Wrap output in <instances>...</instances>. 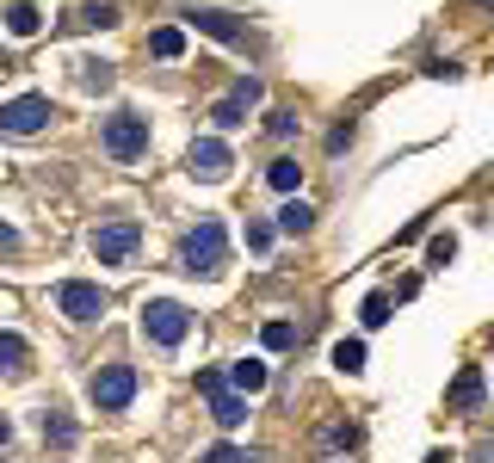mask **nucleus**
<instances>
[{
    "label": "nucleus",
    "instance_id": "32",
    "mask_svg": "<svg viewBox=\"0 0 494 463\" xmlns=\"http://www.w3.org/2000/svg\"><path fill=\"white\" fill-rule=\"evenodd\" d=\"M426 463H458V458H451V451H432V458H426Z\"/></svg>",
    "mask_w": 494,
    "mask_h": 463
},
{
    "label": "nucleus",
    "instance_id": "11",
    "mask_svg": "<svg viewBox=\"0 0 494 463\" xmlns=\"http://www.w3.org/2000/svg\"><path fill=\"white\" fill-rule=\"evenodd\" d=\"M185 19H192L198 32H211L216 43H242L247 37V25L235 19V13H223V6H185Z\"/></svg>",
    "mask_w": 494,
    "mask_h": 463
},
{
    "label": "nucleus",
    "instance_id": "12",
    "mask_svg": "<svg viewBox=\"0 0 494 463\" xmlns=\"http://www.w3.org/2000/svg\"><path fill=\"white\" fill-rule=\"evenodd\" d=\"M62 25H69V32H106V25H118V6H111V0H81V6H69Z\"/></svg>",
    "mask_w": 494,
    "mask_h": 463
},
{
    "label": "nucleus",
    "instance_id": "3",
    "mask_svg": "<svg viewBox=\"0 0 494 463\" xmlns=\"http://www.w3.org/2000/svg\"><path fill=\"white\" fill-rule=\"evenodd\" d=\"M87 395H93L100 414H118V408L137 402V371H130V364H100L93 383H87Z\"/></svg>",
    "mask_w": 494,
    "mask_h": 463
},
{
    "label": "nucleus",
    "instance_id": "1",
    "mask_svg": "<svg viewBox=\"0 0 494 463\" xmlns=\"http://www.w3.org/2000/svg\"><path fill=\"white\" fill-rule=\"evenodd\" d=\"M223 253H229V235H223L216 216H204L198 229L179 235V266L185 272H223Z\"/></svg>",
    "mask_w": 494,
    "mask_h": 463
},
{
    "label": "nucleus",
    "instance_id": "4",
    "mask_svg": "<svg viewBox=\"0 0 494 463\" xmlns=\"http://www.w3.org/2000/svg\"><path fill=\"white\" fill-rule=\"evenodd\" d=\"M50 118H56V106L43 93H19L0 106V137H37V130H50Z\"/></svg>",
    "mask_w": 494,
    "mask_h": 463
},
{
    "label": "nucleus",
    "instance_id": "30",
    "mask_svg": "<svg viewBox=\"0 0 494 463\" xmlns=\"http://www.w3.org/2000/svg\"><path fill=\"white\" fill-rule=\"evenodd\" d=\"M470 463H494V439H482V445L470 451Z\"/></svg>",
    "mask_w": 494,
    "mask_h": 463
},
{
    "label": "nucleus",
    "instance_id": "23",
    "mask_svg": "<svg viewBox=\"0 0 494 463\" xmlns=\"http://www.w3.org/2000/svg\"><path fill=\"white\" fill-rule=\"evenodd\" d=\"M358 316H365V327H384V321H389V297H384V290H371Z\"/></svg>",
    "mask_w": 494,
    "mask_h": 463
},
{
    "label": "nucleus",
    "instance_id": "25",
    "mask_svg": "<svg viewBox=\"0 0 494 463\" xmlns=\"http://www.w3.org/2000/svg\"><path fill=\"white\" fill-rule=\"evenodd\" d=\"M260 340H266L272 353H284V346L297 340V327H290V321H266V334H260Z\"/></svg>",
    "mask_w": 494,
    "mask_h": 463
},
{
    "label": "nucleus",
    "instance_id": "16",
    "mask_svg": "<svg viewBox=\"0 0 494 463\" xmlns=\"http://www.w3.org/2000/svg\"><path fill=\"white\" fill-rule=\"evenodd\" d=\"M81 69V87L87 93H111V80H118V69H111L106 56H87V62H74Z\"/></svg>",
    "mask_w": 494,
    "mask_h": 463
},
{
    "label": "nucleus",
    "instance_id": "18",
    "mask_svg": "<svg viewBox=\"0 0 494 463\" xmlns=\"http://www.w3.org/2000/svg\"><path fill=\"white\" fill-rule=\"evenodd\" d=\"M309 229H316V211H309L303 198H290L279 211V235H309Z\"/></svg>",
    "mask_w": 494,
    "mask_h": 463
},
{
    "label": "nucleus",
    "instance_id": "20",
    "mask_svg": "<svg viewBox=\"0 0 494 463\" xmlns=\"http://www.w3.org/2000/svg\"><path fill=\"white\" fill-rule=\"evenodd\" d=\"M148 50H155L161 62H174V56H185V32H179V25H161V32L148 37Z\"/></svg>",
    "mask_w": 494,
    "mask_h": 463
},
{
    "label": "nucleus",
    "instance_id": "9",
    "mask_svg": "<svg viewBox=\"0 0 494 463\" xmlns=\"http://www.w3.org/2000/svg\"><path fill=\"white\" fill-rule=\"evenodd\" d=\"M137 222H124V216H118V222H100V229H93V260H100V266H124V260H130V253H137Z\"/></svg>",
    "mask_w": 494,
    "mask_h": 463
},
{
    "label": "nucleus",
    "instance_id": "17",
    "mask_svg": "<svg viewBox=\"0 0 494 463\" xmlns=\"http://www.w3.org/2000/svg\"><path fill=\"white\" fill-rule=\"evenodd\" d=\"M37 25H43V13H37L32 0H13L6 6V32L13 37H37Z\"/></svg>",
    "mask_w": 494,
    "mask_h": 463
},
{
    "label": "nucleus",
    "instance_id": "15",
    "mask_svg": "<svg viewBox=\"0 0 494 463\" xmlns=\"http://www.w3.org/2000/svg\"><path fill=\"white\" fill-rule=\"evenodd\" d=\"M74 439H81V432H74V420H69V414H62V408H43V445L69 451Z\"/></svg>",
    "mask_w": 494,
    "mask_h": 463
},
{
    "label": "nucleus",
    "instance_id": "5",
    "mask_svg": "<svg viewBox=\"0 0 494 463\" xmlns=\"http://www.w3.org/2000/svg\"><path fill=\"white\" fill-rule=\"evenodd\" d=\"M185 327H192L185 303H174V297H155V303H142V334H148L155 346H179V340H185Z\"/></svg>",
    "mask_w": 494,
    "mask_h": 463
},
{
    "label": "nucleus",
    "instance_id": "19",
    "mask_svg": "<svg viewBox=\"0 0 494 463\" xmlns=\"http://www.w3.org/2000/svg\"><path fill=\"white\" fill-rule=\"evenodd\" d=\"M229 383H235L242 395H260L266 390V364H260V358H242V364L229 371Z\"/></svg>",
    "mask_w": 494,
    "mask_h": 463
},
{
    "label": "nucleus",
    "instance_id": "24",
    "mask_svg": "<svg viewBox=\"0 0 494 463\" xmlns=\"http://www.w3.org/2000/svg\"><path fill=\"white\" fill-rule=\"evenodd\" d=\"M451 253H458V235H451V229H445V235H432V241H426V260H432V266H445V260H451Z\"/></svg>",
    "mask_w": 494,
    "mask_h": 463
},
{
    "label": "nucleus",
    "instance_id": "8",
    "mask_svg": "<svg viewBox=\"0 0 494 463\" xmlns=\"http://www.w3.org/2000/svg\"><path fill=\"white\" fill-rule=\"evenodd\" d=\"M229 167H235V155H229V143H223V137H198V143L185 148V174L204 179V185L229 179Z\"/></svg>",
    "mask_w": 494,
    "mask_h": 463
},
{
    "label": "nucleus",
    "instance_id": "29",
    "mask_svg": "<svg viewBox=\"0 0 494 463\" xmlns=\"http://www.w3.org/2000/svg\"><path fill=\"white\" fill-rule=\"evenodd\" d=\"M0 253H19V229H6V222H0Z\"/></svg>",
    "mask_w": 494,
    "mask_h": 463
},
{
    "label": "nucleus",
    "instance_id": "27",
    "mask_svg": "<svg viewBox=\"0 0 494 463\" xmlns=\"http://www.w3.org/2000/svg\"><path fill=\"white\" fill-rule=\"evenodd\" d=\"M266 130H272V137H297V111H272V118H266Z\"/></svg>",
    "mask_w": 494,
    "mask_h": 463
},
{
    "label": "nucleus",
    "instance_id": "28",
    "mask_svg": "<svg viewBox=\"0 0 494 463\" xmlns=\"http://www.w3.org/2000/svg\"><path fill=\"white\" fill-rule=\"evenodd\" d=\"M198 463H253L247 451H235V445H216V451H204Z\"/></svg>",
    "mask_w": 494,
    "mask_h": 463
},
{
    "label": "nucleus",
    "instance_id": "6",
    "mask_svg": "<svg viewBox=\"0 0 494 463\" xmlns=\"http://www.w3.org/2000/svg\"><path fill=\"white\" fill-rule=\"evenodd\" d=\"M260 99H266V80L242 74V80H235V87H229V93H223V99L211 106V124H216V130H242V124H247V111L260 106Z\"/></svg>",
    "mask_w": 494,
    "mask_h": 463
},
{
    "label": "nucleus",
    "instance_id": "10",
    "mask_svg": "<svg viewBox=\"0 0 494 463\" xmlns=\"http://www.w3.org/2000/svg\"><path fill=\"white\" fill-rule=\"evenodd\" d=\"M56 309L69 321H100L106 316V290L87 285V279H69V285H56Z\"/></svg>",
    "mask_w": 494,
    "mask_h": 463
},
{
    "label": "nucleus",
    "instance_id": "7",
    "mask_svg": "<svg viewBox=\"0 0 494 463\" xmlns=\"http://www.w3.org/2000/svg\"><path fill=\"white\" fill-rule=\"evenodd\" d=\"M198 395L211 402V420H216L223 432H235V427L247 420V395H242V390H229L216 371H198Z\"/></svg>",
    "mask_w": 494,
    "mask_h": 463
},
{
    "label": "nucleus",
    "instance_id": "13",
    "mask_svg": "<svg viewBox=\"0 0 494 463\" xmlns=\"http://www.w3.org/2000/svg\"><path fill=\"white\" fill-rule=\"evenodd\" d=\"M476 402H482V371H476V364H463L458 383H451V395H445V408H451V414H470Z\"/></svg>",
    "mask_w": 494,
    "mask_h": 463
},
{
    "label": "nucleus",
    "instance_id": "21",
    "mask_svg": "<svg viewBox=\"0 0 494 463\" xmlns=\"http://www.w3.org/2000/svg\"><path fill=\"white\" fill-rule=\"evenodd\" d=\"M266 179H272V192H297V185H303V167H297L290 155H279V161L266 167Z\"/></svg>",
    "mask_w": 494,
    "mask_h": 463
},
{
    "label": "nucleus",
    "instance_id": "31",
    "mask_svg": "<svg viewBox=\"0 0 494 463\" xmlns=\"http://www.w3.org/2000/svg\"><path fill=\"white\" fill-rule=\"evenodd\" d=\"M6 439H13V420H6V414H0V445H6Z\"/></svg>",
    "mask_w": 494,
    "mask_h": 463
},
{
    "label": "nucleus",
    "instance_id": "2",
    "mask_svg": "<svg viewBox=\"0 0 494 463\" xmlns=\"http://www.w3.org/2000/svg\"><path fill=\"white\" fill-rule=\"evenodd\" d=\"M100 143H106L111 161H142V155H148V118H142V111H111Z\"/></svg>",
    "mask_w": 494,
    "mask_h": 463
},
{
    "label": "nucleus",
    "instance_id": "14",
    "mask_svg": "<svg viewBox=\"0 0 494 463\" xmlns=\"http://www.w3.org/2000/svg\"><path fill=\"white\" fill-rule=\"evenodd\" d=\"M25 364H32V346L19 334H0V377H25Z\"/></svg>",
    "mask_w": 494,
    "mask_h": 463
},
{
    "label": "nucleus",
    "instance_id": "26",
    "mask_svg": "<svg viewBox=\"0 0 494 463\" xmlns=\"http://www.w3.org/2000/svg\"><path fill=\"white\" fill-rule=\"evenodd\" d=\"M272 235H279L272 222H247V248H253V253H266V248H272Z\"/></svg>",
    "mask_w": 494,
    "mask_h": 463
},
{
    "label": "nucleus",
    "instance_id": "22",
    "mask_svg": "<svg viewBox=\"0 0 494 463\" xmlns=\"http://www.w3.org/2000/svg\"><path fill=\"white\" fill-rule=\"evenodd\" d=\"M334 364H340L347 377H358V371H365V340H340V346H334Z\"/></svg>",
    "mask_w": 494,
    "mask_h": 463
}]
</instances>
